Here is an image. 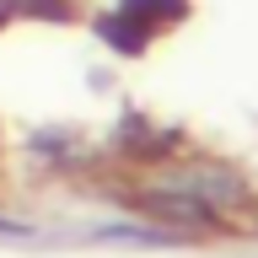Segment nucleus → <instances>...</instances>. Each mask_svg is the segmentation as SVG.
Listing matches in <instances>:
<instances>
[{"mask_svg": "<svg viewBox=\"0 0 258 258\" xmlns=\"http://www.w3.org/2000/svg\"><path fill=\"white\" fill-rule=\"evenodd\" d=\"M97 32H102V38H108L118 54H145V43L156 38L145 22H135V16H124V11H108L102 22H97Z\"/></svg>", "mask_w": 258, "mask_h": 258, "instance_id": "nucleus-1", "label": "nucleus"}, {"mask_svg": "<svg viewBox=\"0 0 258 258\" xmlns=\"http://www.w3.org/2000/svg\"><path fill=\"white\" fill-rule=\"evenodd\" d=\"M118 11L156 32V27H167V22H183V16H188V0H118Z\"/></svg>", "mask_w": 258, "mask_h": 258, "instance_id": "nucleus-2", "label": "nucleus"}, {"mask_svg": "<svg viewBox=\"0 0 258 258\" xmlns=\"http://www.w3.org/2000/svg\"><path fill=\"white\" fill-rule=\"evenodd\" d=\"M16 11H27V16H54V22H70V6H64V0H16Z\"/></svg>", "mask_w": 258, "mask_h": 258, "instance_id": "nucleus-3", "label": "nucleus"}, {"mask_svg": "<svg viewBox=\"0 0 258 258\" xmlns=\"http://www.w3.org/2000/svg\"><path fill=\"white\" fill-rule=\"evenodd\" d=\"M11 16H16V0H0V27H6Z\"/></svg>", "mask_w": 258, "mask_h": 258, "instance_id": "nucleus-4", "label": "nucleus"}]
</instances>
